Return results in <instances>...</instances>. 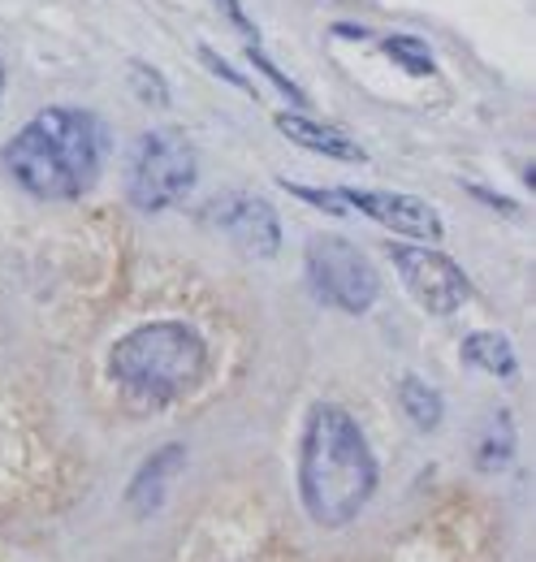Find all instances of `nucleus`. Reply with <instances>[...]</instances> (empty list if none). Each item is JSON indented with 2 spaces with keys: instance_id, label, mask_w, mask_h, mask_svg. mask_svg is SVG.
<instances>
[{
  "instance_id": "nucleus-5",
  "label": "nucleus",
  "mask_w": 536,
  "mask_h": 562,
  "mask_svg": "<svg viewBox=\"0 0 536 562\" xmlns=\"http://www.w3.org/2000/svg\"><path fill=\"white\" fill-rule=\"evenodd\" d=\"M308 285L321 303H330L346 316H364L381 299V278L372 260L337 234H316L308 243Z\"/></svg>"
},
{
  "instance_id": "nucleus-14",
  "label": "nucleus",
  "mask_w": 536,
  "mask_h": 562,
  "mask_svg": "<svg viewBox=\"0 0 536 562\" xmlns=\"http://www.w3.org/2000/svg\"><path fill=\"white\" fill-rule=\"evenodd\" d=\"M515 450V432H511V416H498L484 432V446H480V468H502Z\"/></svg>"
},
{
  "instance_id": "nucleus-9",
  "label": "nucleus",
  "mask_w": 536,
  "mask_h": 562,
  "mask_svg": "<svg viewBox=\"0 0 536 562\" xmlns=\"http://www.w3.org/2000/svg\"><path fill=\"white\" fill-rule=\"evenodd\" d=\"M272 126H277L290 143H299V147H308V151H321V156H330V160H346V165H364V160H368V151L350 139L346 131L325 126V122H316V117H303V113H277Z\"/></svg>"
},
{
  "instance_id": "nucleus-7",
  "label": "nucleus",
  "mask_w": 536,
  "mask_h": 562,
  "mask_svg": "<svg viewBox=\"0 0 536 562\" xmlns=\"http://www.w3.org/2000/svg\"><path fill=\"white\" fill-rule=\"evenodd\" d=\"M203 221L212 229H221L243 256L252 260H272L281 251V221H277V209L252 195V191H225L216 200H208L203 209Z\"/></svg>"
},
{
  "instance_id": "nucleus-18",
  "label": "nucleus",
  "mask_w": 536,
  "mask_h": 562,
  "mask_svg": "<svg viewBox=\"0 0 536 562\" xmlns=\"http://www.w3.org/2000/svg\"><path fill=\"white\" fill-rule=\"evenodd\" d=\"M212 4H216V9H221V13L230 18V26H234V31H243V35L252 40V44H260V35H256V26H252V18H247L243 0H212Z\"/></svg>"
},
{
  "instance_id": "nucleus-17",
  "label": "nucleus",
  "mask_w": 536,
  "mask_h": 562,
  "mask_svg": "<svg viewBox=\"0 0 536 562\" xmlns=\"http://www.w3.org/2000/svg\"><path fill=\"white\" fill-rule=\"evenodd\" d=\"M290 195H299V200H308L312 209H325L330 216H342L346 212V204L337 200V191H312V187H299V182H281Z\"/></svg>"
},
{
  "instance_id": "nucleus-10",
  "label": "nucleus",
  "mask_w": 536,
  "mask_h": 562,
  "mask_svg": "<svg viewBox=\"0 0 536 562\" xmlns=\"http://www.w3.org/2000/svg\"><path fill=\"white\" fill-rule=\"evenodd\" d=\"M182 463H187V450H182V446H165V450H156V454L138 468V476H134V485H131V506L138 515H147V510H156V506L165 502V485H169V476H174Z\"/></svg>"
},
{
  "instance_id": "nucleus-2",
  "label": "nucleus",
  "mask_w": 536,
  "mask_h": 562,
  "mask_svg": "<svg viewBox=\"0 0 536 562\" xmlns=\"http://www.w3.org/2000/svg\"><path fill=\"white\" fill-rule=\"evenodd\" d=\"M372 493H377V454L359 420L337 403H316L308 412L299 446L303 510L321 528H346L368 506Z\"/></svg>"
},
{
  "instance_id": "nucleus-12",
  "label": "nucleus",
  "mask_w": 536,
  "mask_h": 562,
  "mask_svg": "<svg viewBox=\"0 0 536 562\" xmlns=\"http://www.w3.org/2000/svg\"><path fill=\"white\" fill-rule=\"evenodd\" d=\"M399 403H402V412H406V420L415 424L420 432H433V428L442 424V416H446L442 394H437L428 381H420V376H402Z\"/></svg>"
},
{
  "instance_id": "nucleus-19",
  "label": "nucleus",
  "mask_w": 536,
  "mask_h": 562,
  "mask_svg": "<svg viewBox=\"0 0 536 562\" xmlns=\"http://www.w3.org/2000/svg\"><path fill=\"white\" fill-rule=\"evenodd\" d=\"M200 57H203V66H208V70H212V74H221V78H225V82H234L238 91H247V95H256V87H252V82H247V78H243V74H238V70H230V66H225V61H221V57H216V53H212L208 44H200Z\"/></svg>"
},
{
  "instance_id": "nucleus-8",
  "label": "nucleus",
  "mask_w": 536,
  "mask_h": 562,
  "mask_svg": "<svg viewBox=\"0 0 536 562\" xmlns=\"http://www.w3.org/2000/svg\"><path fill=\"white\" fill-rule=\"evenodd\" d=\"M337 200H342L346 209L364 212L368 221H377V225L394 229V234H402V238H411V243H437V238L446 234L442 212L433 209V204H424V200H415V195H399V191H355V187H342V191H337Z\"/></svg>"
},
{
  "instance_id": "nucleus-1",
  "label": "nucleus",
  "mask_w": 536,
  "mask_h": 562,
  "mask_svg": "<svg viewBox=\"0 0 536 562\" xmlns=\"http://www.w3.org/2000/svg\"><path fill=\"white\" fill-rule=\"evenodd\" d=\"M109 151V131L91 109H40L4 143V173L35 200H78L96 187Z\"/></svg>"
},
{
  "instance_id": "nucleus-16",
  "label": "nucleus",
  "mask_w": 536,
  "mask_h": 562,
  "mask_svg": "<svg viewBox=\"0 0 536 562\" xmlns=\"http://www.w3.org/2000/svg\"><path fill=\"white\" fill-rule=\"evenodd\" d=\"M247 57H252V61H256V70H265V74H268V82H272V87H277V91H281V95H290V100H294V104H308V95H303V91H299V87H294V82H290V78H286V74L277 70V66H272V61H268L265 53H260V44H252V48H247Z\"/></svg>"
},
{
  "instance_id": "nucleus-11",
  "label": "nucleus",
  "mask_w": 536,
  "mask_h": 562,
  "mask_svg": "<svg viewBox=\"0 0 536 562\" xmlns=\"http://www.w3.org/2000/svg\"><path fill=\"white\" fill-rule=\"evenodd\" d=\"M459 355H464V363L489 372V376H515V372H520V355L511 347V338H506V334H493V329L468 334Z\"/></svg>"
},
{
  "instance_id": "nucleus-3",
  "label": "nucleus",
  "mask_w": 536,
  "mask_h": 562,
  "mask_svg": "<svg viewBox=\"0 0 536 562\" xmlns=\"http://www.w3.org/2000/svg\"><path fill=\"white\" fill-rule=\"evenodd\" d=\"M203 368H208V347L200 329L187 321L138 325L109 355L113 381L147 403H169L187 394L191 385H200Z\"/></svg>"
},
{
  "instance_id": "nucleus-15",
  "label": "nucleus",
  "mask_w": 536,
  "mask_h": 562,
  "mask_svg": "<svg viewBox=\"0 0 536 562\" xmlns=\"http://www.w3.org/2000/svg\"><path fill=\"white\" fill-rule=\"evenodd\" d=\"M131 78L143 104H156V109L169 104V87H165V74L160 70H152V66H143V61H131Z\"/></svg>"
},
{
  "instance_id": "nucleus-6",
  "label": "nucleus",
  "mask_w": 536,
  "mask_h": 562,
  "mask_svg": "<svg viewBox=\"0 0 536 562\" xmlns=\"http://www.w3.org/2000/svg\"><path fill=\"white\" fill-rule=\"evenodd\" d=\"M386 256L394 260L402 285L411 290V299H415L424 312L450 316V312H459L471 299L468 273H464L446 251H437V247H428V243H390Z\"/></svg>"
},
{
  "instance_id": "nucleus-20",
  "label": "nucleus",
  "mask_w": 536,
  "mask_h": 562,
  "mask_svg": "<svg viewBox=\"0 0 536 562\" xmlns=\"http://www.w3.org/2000/svg\"><path fill=\"white\" fill-rule=\"evenodd\" d=\"M0 100H4V61H0Z\"/></svg>"
},
{
  "instance_id": "nucleus-4",
  "label": "nucleus",
  "mask_w": 536,
  "mask_h": 562,
  "mask_svg": "<svg viewBox=\"0 0 536 562\" xmlns=\"http://www.w3.org/2000/svg\"><path fill=\"white\" fill-rule=\"evenodd\" d=\"M196 178H200V165L182 131L160 126L134 139L131 160H126V195L138 212L174 209L178 200L191 195Z\"/></svg>"
},
{
  "instance_id": "nucleus-13",
  "label": "nucleus",
  "mask_w": 536,
  "mask_h": 562,
  "mask_svg": "<svg viewBox=\"0 0 536 562\" xmlns=\"http://www.w3.org/2000/svg\"><path fill=\"white\" fill-rule=\"evenodd\" d=\"M386 57L390 61H399L406 74H415V78H428V74H437V66H433V53H428V44L424 40H415V35H390L386 44Z\"/></svg>"
}]
</instances>
